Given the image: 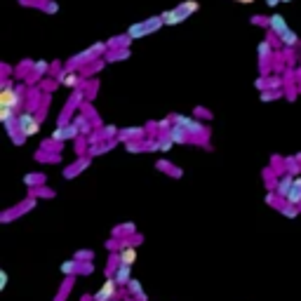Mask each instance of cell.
I'll return each instance as SVG.
<instances>
[{
	"instance_id": "1",
	"label": "cell",
	"mask_w": 301,
	"mask_h": 301,
	"mask_svg": "<svg viewBox=\"0 0 301 301\" xmlns=\"http://www.w3.org/2000/svg\"><path fill=\"white\" fill-rule=\"evenodd\" d=\"M172 120H174V125H179V127H184L186 134L191 137V141H195V144H202V146H207L209 139V127L205 123H200L198 118H186V116H179V113H174L172 116Z\"/></svg>"
},
{
	"instance_id": "2",
	"label": "cell",
	"mask_w": 301,
	"mask_h": 301,
	"mask_svg": "<svg viewBox=\"0 0 301 301\" xmlns=\"http://www.w3.org/2000/svg\"><path fill=\"white\" fill-rule=\"evenodd\" d=\"M200 10V3L198 0H186V3H179L177 8L167 10V12H162V22H165V26H177V24L186 22L191 15H195Z\"/></svg>"
},
{
	"instance_id": "3",
	"label": "cell",
	"mask_w": 301,
	"mask_h": 301,
	"mask_svg": "<svg viewBox=\"0 0 301 301\" xmlns=\"http://www.w3.org/2000/svg\"><path fill=\"white\" fill-rule=\"evenodd\" d=\"M165 26V22H162V17H151V19H144V22H137L132 24L130 29H127V38L130 40H137V38H144V36H151V33H158Z\"/></svg>"
},
{
	"instance_id": "4",
	"label": "cell",
	"mask_w": 301,
	"mask_h": 301,
	"mask_svg": "<svg viewBox=\"0 0 301 301\" xmlns=\"http://www.w3.org/2000/svg\"><path fill=\"white\" fill-rule=\"evenodd\" d=\"M24 90L26 87H5L0 90V108H12L19 113V108L26 104V97H24Z\"/></svg>"
},
{
	"instance_id": "5",
	"label": "cell",
	"mask_w": 301,
	"mask_h": 301,
	"mask_svg": "<svg viewBox=\"0 0 301 301\" xmlns=\"http://www.w3.org/2000/svg\"><path fill=\"white\" fill-rule=\"evenodd\" d=\"M78 134H80V127H78L73 120H71L69 125H57V130L52 132V141H57V144H62V141H69V139H76Z\"/></svg>"
},
{
	"instance_id": "6",
	"label": "cell",
	"mask_w": 301,
	"mask_h": 301,
	"mask_svg": "<svg viewBox=\"0 0 301 301\" xmlns=\"http://www.w3.org/2000/svg\"><path fill=\"white\" fill-rule=\"evenodd\" d=\"M90 270H92V263H83V261H78V259H69V261L62 263V273L64 275H69V278H73L76 273H80V275H90Z\"/></svg>"
},
{
	"instance_id": "7",
	"label": "cell",
	"mask_w": 301,
	"mask_h": 301,
	"mask_svg": "<svg viewBox=\"0 0 301 301\" xmlns=\"http://www.w3.org/2000/svg\"><path fill=\"white\" fill-rule=\"evenodd\" d=\"M292 184H294V174H289V172H282L278 177V181H275V195H278L282 202L287 200V195L292 191Z\"/></svg>"
},
{
	"instance_id": "8",
	"label": "cell",
	"mask_w": 301,
	"mask_h": 301,
	"mask_svg": "<svg viewBox=\"0 0 301 301\" xmlns=\"http://www.w3.org/2000/svg\"><path fill=\"white\" fill-rule=\"evenodd\" d=\"M268 31L273 38H282L287 31H289V26H287V22L282 19V15H278V12H273V15L268 17Z\"/></svg>"
},
{
	"instance_id": "9",
	"label": "cell",
	"mask_w": 301,
	"mask_h": 301,
	"mask_svg": "<svg viewBox=\"0 0 301 301\" xmlns=\"http://www.w3.org/2000/svg\"><path fill=\"white\" fill-rule=\"evenodd\" d=\"M118 289H120V287H118L116 280H113V278H106V282H104L99 292L92 296V301H113V299H116V292H118Z\"/></svg>"
},
{
	"instance_id": "10",
	"label": "cell",
	"mask_w": 301,
	"mask_h": 301,
	"mask_svg": "<svg viewBox=\"0 0 301 301\" xmlns=\"http://www.w3.org/2000/svg\"><path fill=\"white\" fill-rule=\"evenodd\" d=\"M87 167H90V155H85V158L76 160L73 165H69V167L64 170V177H66V179H73V177H78L80 172H85Z\"/></svg>"
},
{
	"instance_id": "11",
	"label": "cell",
	"mask_w": 301,
	"mask_h": 301,
	"mask_svg": "<svg viewBox=\"0 0 301 301\" xmlns=\"http://www.w3.org/2000/svg\"><path fill=\"white\" fill-rule=\"evenodd\" d=\"M33 202H36V200H33V198H29V200L24 202V205H17L15 209H8V212H5V214L0 216V221H5V224H8V221H12V219H17V214L22 216L24 212H29V209L33 207Z\"/></svg>"
},
{
	"instance_id": "12",
	"label": "cell",
	"mask_w": 301,
	"mask_h": 301,
	"mask_svg": "<svg viewBox=\"0 0 301 301\" xmlns=\"http://www.w3.org/2000/svg\"><path fill=\"white\" fill-rule=\"evenodd\" d=\"M116 254H118L120 266H132V263L137 261V247H134V245H125L120 252H116Z\"/></svg>"
},
{
	"instance_id": "13",
	"label": "cell",
	"mask_w": 301,
	"mask_h": 301,
	"mask_svg": "<svg viewBox=\"0 0 301 301\" xmlns=\"http://www.w3.org/2000/svg\"><path fill=\"white\" fill-rule=\"evenodd\" d=\"M287 205H296V207H301V174L299 177H294V184H292V191H289V195H287Z\"/></svg>"
},
{
	"instance_id": "14",
	"label": "cell",
	"mask_w": 301,
	"mask_h": 301,
	"mask_svg": "<svg viewBox=\"0 0 301 301\" xmlns=\"http://www.w3.org/2000/svg\"><path fill=\"white\" fill-rule=\"evenodd\" d=\"M270 57H273V47H270L268 40H261V43H259V66H261V71H263V66H268Z\"/></svg>"
},
{
	"instance_id": "15",
	"label": "cell",
	"mask_w": 301,
	"mask_h": 301,
	"mask_svg": "<svg viewBox=\"0 0 301 301\" xmlns=\"http://www.w3.org/2000/svg\"><path fill=\"white\" fill-rule=\"evenodd\" d=\"M127 292H130V296L134 301H148V296L144 294V287H141V282L137 278L130 280V285H127Z\"/></svg>"
},
{
	"instance_id": "16",
	"label": "cell",
	"mask_w": 301,
	"mask_h": 301,
	"mask_svg": "<svg viewBox=\"0 0 301 301\" xmlns=\"http://www.w3.org/2000/svg\"><path fill=\"white\" fill-rule=\"evenodd\" d=\"M113 280L118 282V287H123V285L127 287V285H130V280H132V266H118Z\"/></svg>"
},
{
	"instance_id": "17",
	"label": "cell",
	"mask_w": 301,
	"mask_h": 301,
	"mask_svg": "<svg viewBox=\"0 0 301 301\" xmlns=\"http://www.w3.org/2000/svg\"><path fill=\"white\" fill-rule=\"evenodd\" d=\"M167 137H170L174 144H188V141H191V137L186 134V130L179 127V125H172V130L167 132Z\"/></svg>"
},
{
	"instance_id": "18",
	"label": "cell",
	"mask_w": 301,
	"mask_h": 301,
	"mask_svg": "<svg viewBox=\"0 0 301 301\" xmlns=\"http://www.w3.org/2000/svg\"><path fill=\"white\" fill-rule=\"evenodd\" d=\"M278 40H280V47H282V50H294V47L299 45V36H296L292 29H289V31H287L282 38H278Z\"/></svg>"
},
{
	"instance_id": "19",
	"label": "cell",
	"mask_w": 301,
	"mask_h": 301,
	"mask_svg": "<svg viewBox=\"0 0 301 301\" xmlns=\"http://www.w3.org/2000/svg\"><path fill=\"white\" fill-rule=\"evenodd\" d=\"M144 141V130L141 127H132V130H123L120 132V141Z\"/></svg>"
},
{
	"instance_id": "20",
	"label": "cell",
	"mask_w": 301,
	"mask_h": 301,
	"mask_svg": "<svg viewBox=\"0 0 301 301\" xmlns=\"http://www.w3.org/2000/svg\"><path fill=\"white\" fill-rule=\"evenodd\" d=\"M24 184L29 186V188H33V186H43L45 184V174H43V172H29V174L24 177Z\"/></svg>"
},
{
	"instance_id": "21",
	"label": "cell",
	"mask_w": 301,
	"mask_h": 301,
	"mask_svg": "<svg viewBox=\"0 0 301 301\" xmlns=\"http://www.w3.org/2000/svg\"><path fill=\"white\" fill-rule=\"evenodd\" d=\"M31 71H33V76H36V78H43L47 71H50V64H47L45 59H38V62H33Z\"/></svg>"
},
{
	"instance_id": "22",
	"label": "cell",
	"mask_w": 301,
	"mask_h": 301,
	"mask_svg": "<svg viewBox=\"0 0 301 301\" xmlns=\"http://www.w3.org/2000/svg\"><path fill=\"white\" fill-rule=\"evenodd\" d=\"M278 209L287 216V219H294V216H299V212H301V207H296V205H287V202H282Z\"/></svg>"
},
{
	"instance_id": "23",
	"label": "cell",
	"mask_w": 301,
	"mask_h": 301,
	"mask_svg": "<svg viewBox=\"0 0 301 301\" xmlns=\"http://www.w3.org/2000/svg\"><path fill=\"white\" fill-rule=\"evenodd\" d=\"M73 259H78V261H83V263H92L94 252L92 249H78L76 254H73Z\"/></svg>"
},
{
	"instance_id": "24",
	"label": "cell",
	"mask_w": 301,
	"mask_h": 301,
	"mask_svg": "<svg viewBox=\"0 0 301 301\" xmlns=\"http://www.w3.org/2000/svg\"><path fill=\"white\" fill-rule=\"evenodd\" d=\"M15 113H17V111H12V108H0V120H3L5 125L15 123V120H17ZM17 116H19V113H17Z\"/></svg>"
},
{
	"instance_id": "25",
	"label": "cell",
	"mask_w": 301,
	"mask_h": 301,
	"mask_svg": "<svg viewBox=\"0 0 301 301\" xmlns=\"http://www.w3.org/2000/svg\"><path fill=\"white\" fill-rule=\"evenodd\" d=\"M158 170H162V172H167V174H172V177H181V170H179V167H172V165H167V162L165 160H160L158 162Z\"/></svg>"
},
{
	"instance_id": "26",
	"label": "cell",
	"mask_w": 301,
	"mask_h": 301,
	"mask_svg": "<svg viewBox=\"0 0 301 301\" xmlns=\"http://www.w3.org/2000/svg\"><path fill=\"white\" fill-rule=\"evenodd\" d=\"M73 123H76L78 127H80V132H90V130H92V123H90V120H87V118L83 116V113L73 118Z\"/></svg>"
},
{
	"instance_id": "27",
	"label": "cell",
	"mask_w": 301,
	"mask_h": 301,
	"mask_svg": "<svg viewBox=\"0 0 301 301\" xmlns=\"http://www.w3.org/2000/svg\"><path fill=\"white\" fill-rule=\"evenodd\" d=\"M38 5L45 10L47 15H54V12H59V5H57L54 0H38Z\"/></svg>"
},
{
	"instance_id": "28",
	"label": "cell",
	"mask_w": 301,
	"mask_h": 301,
	"mask_svg": "<svg viewBox=\"0 0 301 301\" xmlns=\"http://www.w3.org/2000/svg\"><path fill=\"white\" fill-rule=\"evenodd\" d=\"M127 57H130V47L127 50H118V52H108L106 62H118V59H127Z\"/></svg>"
},
{
	"instance_id": "29",
	"label": "cell",
	"mask_w": 301,
	"mask_h": 301,
	"mask_svg": "<svg viewBox=\"0 0 301 301\" xmlns=\"http://www.w3.org/2000/svg\"><path fill=\"white\" fill-rule=\"evenodd\" d=\"M90 69H83L80 73H83V78H87V76H92V73H99L101 69H104V62H92V64H87Z\"/></svg>"
},
{
	"instance_id": "30",
	"label": "cell",
	"mask_w": 301,
	"mask_h": 301,
	"mask_svg": "<svg viewBox=\"0 0 301 301\" xmlns=\"http://www.w3.org/2000/svg\"><path fill=\"white\" fill-rule=\"evenodd\" d=\"M101 134H104V139H106V141L116 139V137H118V127H113V125H104V127H101Z\"/></svg>"
},
{
	"instance_id": "31",
	"label": "cell",
	"mask_w": 301,
	"mask_h": 301,
	"mask_svg": "<svg viewBox=\"0 0 301 301\" xmlns=\"http://www.w3.org/2000/svg\"><path fill=\"white\" fill-rule=\"evenodd\" d=\"M172 146H174V141H172L167 134H162V137H160V151H162V153H167Z\"/></svg>"
},
{
	"instance_id": "32",
	"label": "cell",
	"mask_w": 301,
	"mask_h": 301,
	"mask_svg": "<svg viewBox=\"0 0 301 301\" xmlns=\"http://www.w3.org/2000/svg\"><path fill=\"white\" fill-rule=\"evenodd\" d=\"M280 97H282V92H270V90L261 92V101H273V99H280Z\"/></svg>"
},
{
	"instance_id": "33",
	"label": "cell",
	"mask_w": 301,
	"mask_h": 301,
	"mask_svg": "<svg viewBox=\"0 0 301 301\" xmlns=\"http://www.w3.org/2000/svg\"><path fill=\"white\" fill-rule=\"evenodd\" d=\"M69 287H71V280H66L64 287H62V292H59V296H57L54 301H64V299H66V296H69Z\"/></svg>"
},
{
	"instance_id": "34",
	"label": "cell",
	"mask_w": 301,
	"mask_h": 301,
	"mask_svg": "<svg viewBox=\"0 0 301 301\" xmlns=\"http://www.w3.org/2000/svg\"><path fill=\"white\" fill-rule=\"evenodd\" d=\"M252 24H259V26H266L268 29V17H252Z\"/></svg>"
},
{
	"instance_id": "35",
	"label": "cell",
	"mask_w": 301,
	"mask_h": 301,
	"mask_svg": "<svg viewBox=\"0 0 301 301\" xmlns=\"http://www.w3.org/2000/svg\"><path fill=\"white\" fill-rule=\"evenodd\" d=\"M266 80H268V76H259V78H256V83H254V85L259 87L261 92H263V90H266Z\"/></svg>"
},
{
	"instance_id": "36",
	"label": "cell",
	"mask_w": 301,
	"mask_h": 301,
	"mask_svg": "<svg viewBox=\"0 0 301 301\" xmlns=\"http://www.w3.org/2000/svg\"><path fill=\"white\" fill-rule=\"evenodd\" d=\"M8 287V270H0V292Z\"/></svg>"
},
{
	"instance_id": "37",
	"label": "cell",
	"mask_w": 301,
	"mask_h": 301,
	"mask_svg": "<svg viewBox=\"0 0 301 301\" xmlns=\"http://www.w3.org/2000/svg\"><path fill=\"white\" fill-rule=\"evenodd\" d=\"M12 144H15V146H24V144H26V137H24V134H15V137H12Z\"/></svg>"
},
{
	"instance_id": "38",
	"label": "cell",
	"mask_w": 301,
	"mask_h": 301,
	"mask_svg": "<svg viewBox=\"0 0 301 301\" xmlns=\"http://www.w3.org/2000/svg\"><path fill=\"white\" fill-rule=\"evenodd\" d=\"M195 116H202V118H212V113H209V111H205V108H195Z\"/></svg>"
},
{
	"instance_id": "39",
	"label": "cell",
	"mask_w": 301,
	"mask_h": 301,
	"mask_svg": "<svg viewBox=\"0 0 301 301\" xmlns=\"http://www.w3.org/2000/svg\"><path fill=\"white\" fill-rule=\"evenodd\" d=\"M278 3H282V0H266V5H268V8H278Z\"/></svg>"
},
{
	"instance_id": "40",
	"label": "cell",
	"mask_w": 301,
	"mask_h": 301,
	"mask_svg": "<svg viewBox=\"0 0 301 301\" xmlns=\"http://www.w3.org/2000/svg\"><path fill=\"white\" fill-rule=\"evenodd\" d=\"M238 3H247V5H249V3H254V0H238Z\"/></svg>"
},
{
	"instance_id": "41",
	"label": "cell",
	"mask_w": 301,
	"mask_h": 301,
	"mask_svg": "<svg viewBox=\"0 0 301 301\" xmlns=\"http://www.w3.org/2000/svg\"><path fill=\"white\" fill-rule=\"evenodd\" d=\"M282 3H292V0H282Z\"/></svg>"
},
{
	"instance_id": "42",
	"label": "cell",
	"mask_w": 301,
	"mask_h": 301,
	"mask_svg": "<svg viewBox=\"0 0 301 301\" xmlns=\"http://www.w3.org/2000/svg\"><path fill=\"white\" fill-rule=\"evenodd\" d=\"M113 301H116V299H113Z\"/></svg>"
}]
</instances>
